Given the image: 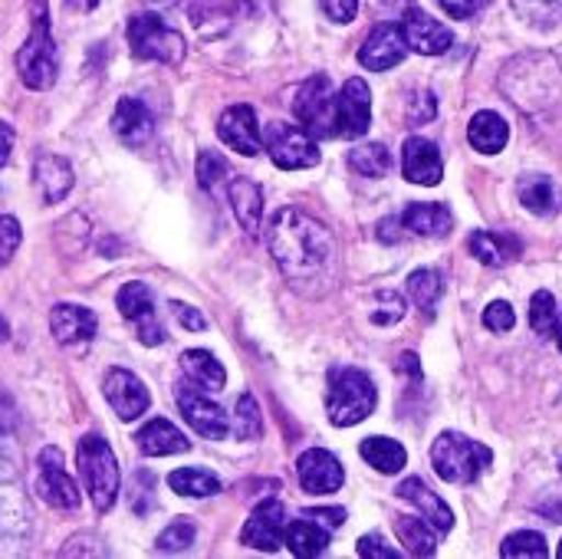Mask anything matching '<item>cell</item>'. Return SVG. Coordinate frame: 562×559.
<instances>
[{
    "mask_svg": "<svg viewBox=\"0 0 562 559\" xmlns=\"http://www.w3.org/2000/svg\"><path fill=\"white\" fill-rule=\"evenodd\" d=\"M484 323H487V329H494V333H510L514 323H517V313H514L510 303L497 300V303H491V306L484 310Z\"/></svg>",
    "mask_w": 562,
    "mask_h": 559,
    "instance_id": "46",
    "label": "cell"
},
{
    "mask_svg": "<svg viewBox=\"0 0 562 559\" xmlns=\"http://www.w3.org/2000/svg\"><path fill=\"white\" fill-rule=\"evenodd\" d=\"M372 125V92L369 82L352 76L336 96V138H362Z\"/></svg>",
    "mask_w": 562,
    "mask_h": 559,
    "instance_id": "13",
    "label": "cell"
},
{
    "mask_svg": "<svg viewBox=\"0 0 562 559\" xmlns=\"http://www.w3.org/2000/svg\"><path fill=\"white\" fill-rule=\"evenodd\" d=\"M398 497L405 501V504H412L435 530H441V534H448L451 527H454V514H451V507L435 494V491H428V484L422 481V478H408V481H402L398 484Z\"/></svg>",
    "mask_w": 562,
    "mask_h": 559,
    "instance_id": "23",
    "label": "cell"
},
{
    "mask_svg": "<svg viewBox=\"0 0 562 559\" xmlns=\"http://www.w3.org/2000/svg\"><path fill=\"white\" fill-rule=\"evenodd\" d=\"M175 399H178V409H181L184 422H188L198 435H204V438H211V441H221V438L231 435V418H227V412H224L217 402H211V395H207L201 385H194L191 379L181 382V385L175 389Z\"/></svg>",
    "mask_w": 562,
    "mask_h": 559,
    "instance_id": "10",
    "label": "cell"
},
{
    "mask_svg": "<svg viewBox=\"0 0 562 559\" xmlns=\"http://www.w3.org/2000/svg\"><path fill=\"white\" fill-rule=\"evenodd\" d=\"M36 491L56 511H79V484L66 474L63 451L46 445L36 458Z\"/></svg>",
    "mask_w": 562,
    "mask_h": 559,
    "instance_id": "12",
    "label": "cell"
},
{
    "mask_svg": "<svg viewBox=\"0 0 562 559\" xmlns=\"http://www.w3.org/2000/svg\"><path fill=\"white\" fill-rule=\"evenodd\" d=\"M72 165L63 158V155H40L36 165H33V185L40 191V198L46 204H56L63 201L69 191H72Z\"/></svg>",
    "mask_w": 562,
    "mask_h": 559,
    "instance_id": "24",
    "label": "cell"
},
{
    "mask_svg": "<svg viewBox=\"0 0 562 559\" xmlns=\"http://www.w3.org/2000/svg\"><path fill=\"white\" fill-rule=\"evenodd\" d=\"M234 428H237V438H244V441L260 438V432H263V418H260V409H257L254 395H240V402H237V415H234Z\"/></svg>",
    "mask_w": 562,
    "mask_h": 559,
    "instance_id": "41",
    "label": "cell"
},
{
    "mask_svg": "<svg viewBox=\"0 0 562 559\" xmlns=\"http://www.w3.org/2000/svg\"><path fill=\"white\" fill-rule=\"evenodd\" d=\"M405 56H408V40H405L402 23H379L359 49V63L375 72L398 66Z\"/></svg>",
    "mask_w": 562,
    "mask_h": 559,
    "instance_id": "16",
    "label": "cell"
},
{
    "mask_svg": "<svg viewBox=\"0 0 562 559\" xmlns=\"http://www.w3.org/2000/svg\"><path fill=\"white\" fill-rule=\"evenodd\" d=\"M438 3L454 20H471V16H477L487 7V0H438Z\"/></svg>",
    "mask_w": 562,
    "mask_h": 559,
    "instance_id": "47",
    "label": "cell"
},
{
    "mask_svg": "<svg viewBox=\"0 0 562 559\" xmlns=\"http://www.w3.org/2000/svg\"><path fill=\"white\" fill-rule=\"evenodd\" d=\"M227 175H231V171H227V165H224V158H221L217 152H207V148H204V152L198 155V185H201L204 191L217 194L221 185L231 181Z\"/></svg>",
    "mask_w": 562,
    "mask_h": 559,
    "instance_id": "40",
    "label": "cell"
},
{
    "mask_svg": "<svg viewBox=\"0 0 562 559\" xmlns=\"http://www.w3.org/2000/svg\"><path fill=\"white\" fill-rule=\"evenodd\" d=\"M10 152H13V128L7 122H0V168L10 161Z\"/></svg>",
    "mask_w": 562,
    "mask_h": 559,
    "instance_id": "53",
    "label": "cell"
},
{
    "mask_svg": "<svg viewBox=\"0 0 562 559\" xmlns=\"http://www.w3.org/2000/svg\"><path fill=\"white\" fill-rule=\"evenodd\" d=\"M402 171L412 185H438L445 178V161H441V152L435 142L428 138H408L405 148H402Z\"/></svg>",
    "mask_w": 562,
    "mask_h": 559,
    "instance_id": "21",
    "label": "cell"
},
{
    "mask_svg": "<svg viewBox=\"0 0 562 559\" xmlns=\"http://www.w3.org/2000/svg\"><path fill=\"white\" fill-rule=\"evenodd\" d=\"M181 369H184V376H188L194 385H201L204 392H221V389L227 385L224 366H221L207 349H188V353L181 356Z\"/></svg>",
    "mask_w": 562,
    "mask_h": 559,
    "instance_id": "32",
    "label": "cell"
},
{
    "mask_svg": "<svg viewBox=\"0 0 562 559\" xmlns=\"http://www.w3.org/2000/svg\"><path fill=\"white\" fill-rule=\"evenodd\" d=\"M102 392H105V402L112 405V412L122 418V422H135L148 412L151 405V395L148 389L142 385L138 376H132L128 369H109L105 372V382H102Z\"/></svg>",
    "mask_w": 562,
    "mask_h": 559,
    "instance_id": "14",
    "label": "cell"
},
{
    "mask_svg": "<svg viewBox=\"0 0 562 559\" xmlns=\"http://www.w3.org/2000/svg\"><path fill=\"white\" fill-rule=\"evenodd\" d=\"M168 488L181 497H211L221 491V481L204 468H181L168 474Z\"/></svg>",
    "mask_w": 562,
    "mask_h": 559,
    "instance_id": "35",
    "label": "cell"
},
{
    "mask_svg": "<svg viewBox=\"0 0 562 559\" xmlns=\"http://www.w3.org/2000/svg\"><path fill=\"white\" fill-rule=\"evenodd\" d=\"M560 468H562V465H560Z\"/></svg>",
    "mask_w": 562,
    "mask_h": 559,
    "instance_id": "59",
    "label": "cell"
},
{
    "mask_svg": "<svg viewBox=\"0 0 562 559\" xmlns=\"http://www.w3.org/2000/svg\"><path fill=\"white\" fill-rule=\"evenodd\" d=\"M507 138H510V125L504 122V115L497 112H477L468 125V142L484 152V155H497L507 148Z\"/></svg>",
    "mask_w": 562,
    "mask_h": 559,
    "instance_id": "31",
    "label": "cell"
},
{
    "mask_svg": "<svg viewBox=\"0 0 562 559\" xmlns=\"http://www.w3.org/2000/svg\"><path fill=\"white\" fill-rule=\"evenodd\" d=\"M359 455L366 458V465H372L382 474H398L408 465V451L395 441V438H366Z\"/></svg>",
    "mask_w": 562,
    "mask_h": 559,
    "instance_id": "33",
    "label": "cell"
},
{
    "mask_svg": "<svg viewBox=\"0 0 562 559\" xmlns=\"http://www.w3.org/2000/svg\"><path fill=\"white\" fill-rule=\"evenodd\" d=\"M557 320H560V310H557V300L553 293L540 290L533 293V303H530V326L540 339H550L557 333Z\"/></svg>",
    "mask_w": 562,
    "mask_h": 559,
    "instance_id": "38",
    "label": "cell"
},
{
    "mask_svg": "<svg viewBox=\"0 0 562 559\" xmlns=\"http://www.w3.org/2000/svg\"><path fill=\"white\" fill-rule=\"evenodd\" d=\"M349 165L366 178H382L392 168V155L382 142H369V145H359L349 152Z\"/></svg>",
    "mask_w": 562,
    "mask_h": 559,
    "instance_id": "37",
    "label": "cell"
},
{
    "mask_svg": "<svg viewBox=\"0 0 562 559\" xmlns=\"http://www.w3.org/2000/svg\"><path fill=\"white\" fill-rule=\"evenodd\" d=\"M501 554H504L507 559L510 557L543 559L547 557V540H543L540 534H533V530H520V534H514V537H507V540H504Z\"/></svg>",
    "mask_w": 562,
    "mask_h": 559,
    "instance_id": "42",
    "label": "cell"
},
{
    "mask_svg": "<svg viewBox=\"0 0 562 559\" xmlns=\"http://www.w3.org/2000/svg\"><path fill=\"white\" fill-rule=\"evenodd\" d=\"M379 306H382V310L372 313V323L389 326V323H398V320L405 316V300H402L395 290H382V293H379Z\"/></svg>",
    "mask_w": 562,
    "mask_h": 559,
    "instance_id": "45",
    "label": "cell"
},
{
    "mask_svg": "<svg viewBox=\"0 0 562 559\" xmlns=\"http://www.w3.org/2000/svg\"><path fill=\"white\" fill-rule=\"evenodd\" d=\"M517 13L537 26H557L562 23V0H510Z\"/></svg>",
    "mask_w": 562,
    "mask_h": 559,
    "instance_id": "39",
    "label": "cell"
},
{
    "mask_svg": "<svg viewBox=\"0 0 562 559\" xmlns=\"http://www.w3.org/2000/svg\"><path fill=\"white\" fill-rule=\"evenodd\" d=\"M283 534H286V511L280 501H263L254 507L250 521L240 530V544L250 550H263V554H277L283 547Z\"/></svg>",
    "mask_w": 562,
    "mask_h": 559,
    "instance_id": "15",
    "label": "cell"
},
{
    "mask_svg": "<svg viewBox=\"0 0 562 559\" xmlns=\"http://www.w3.org/2000/svg\"><path fill=\"white\" fill-rule=\"evenodd\" d=\"M405 231L418 234V237H448L454 227V214L448 204H408V211L402 214Z\"/></svg>",
    "mask_w": 562,
    "mask_h": 559,
    "instance_id": "27",
    "label": "cell"
},
{
    "mask_svg": "<svg viewBox=\"0 0 562 559\" xmlns=\"http://www.w3.org/2000/svg\"><path fill=\"white\" fill-rule=\"evenodd\" d=\"M217 135L227 148H234L237 155L254 158L263 148V128L257 122V112L250 105H231L221 119H217Z\"/></svg>",
    "mask_w": 562,
    "mask_h": 559,
    "instance_id": "17",
    "label": "cell"
},
{
    "mask_svg": "<svg viewBox=\"0 0 562 559\" xmlns=\"http://www.w3.org/2000/svg\"><path fill=\"white\" fill-rule=\"evenodd\" d=\"M560 559H562V544H560Z\"/></svg>",
    "mask_w": 562,
    "mask_h": 559,
    "instance_id": "58",
    "label": "cell"
},
{
    "mask_svg": "<svg viewBox=\"0 0 562 559\" xmlns=\"http://www.w3.org/2000/svg\"><path fill=\"white\" fill-rule=\"evenodd\" d=\"M112 132H115L125 145L138 148V145H145V142L151 138L155 119H151V112H148V105H145L142 99L125 96V99H119V105H115V112H112Z\"/></svg>",
    "mask_w": 562,
    "mask_h": 559,
    "instance_id": "22",
    "label": "cell"
},
{
    "mask_svg": "<svg viewBox=\"0 0 562 559\" xmlns=\"http://www.w3.org/2000/svg\"><path fill=\"white\" fill-rule=\"evenodd\" d=\"M402 30H405L408 49H415L422 56H441L454 46V33L441 20L428 16L425 10H408L402 20Z\"/></svg>",
    "mask_w": 562,
    "mask_h": 559,
    "instance_id": "19",
    "label": "cell"
},
{
    "mask_svg": "<svg viewBox=\"0 0 562 559\" xmlns=\"http://www.w3.org/2000/svg\"><path fill=\"white\" fill-rule=\"evenodd\" d=\"M375 402H379V389L362 369H349V366L333 369L326 412L336 428H352V425L366 422L375 412Z\"/></svg>",
    "mask_w": 562,
    "mask_h": 559,
    "instance_id": "3",
    "label": "cell"
},
{
    "mask_svg": "<svg viewBox=\"0 0 562 559\" xmlns=\"http://www.w3.org/2000/svg\"><path fill=\"white\" fill-rule=\"evenodd\" d=\"M171 313H175V320H178L188 333H204V326H207V320H204L194 306H188V303H171Z\"/></svg>",
    "mask_w": 562,
    "mask_h": 559,
    "instance_id": "49",
    "label": "cell"
},
{
    "mask_svg": "<svg viewBox=\"0 0 562 559\" xmlns=\"http://www.w3.org/2000/svg\"><path fill=\"white\" fill-rule=\"evenodd\" d=\"M553 336H557V343H560V349H562V313H560V320H557V333H553Z\"/></svg>",
    "mask_w": 562,
    "mask_h": 559,
    "instance_id": "56",
    "label": "cell"
},
{
    "mask_svg": "<svg viewBox=\"0 0 562 559\" xmlns=\"http://www.w3.org/2000/svg\"><path fill=\"white\" fill-rule=\"evenodd\" d=\"M135 445L148 458H168V455H181L191 448L184 432H178L168 418H151L148 425H142L135 435Z\"/></svg>",
    "mask_w": 562,
    "mask_h": 559,
    "instance_id": "25",
    "label": "cell"
},
{
    "mask_svg": "<svg viewBox=\"0 0 562 559\" xmlns=\"http://www.w3.org/2000/svg\"><path fill=\"white\" fill-rule=\"evenodd\" d=\"M303 517H310V521L323 524L326 530H336V527H342V524H346V511H342V507H319V511H306Z\"/></svg>",
    "mask_w": 562,
    "mask_h": 559,
    "instance_id": "51",
    "label": "cell"
},
{
    "mask_svg": "<svg viewBox=\"0 0 562 559\" xmlns=\"http://www.w3.org/2000/svg\"><path fill=\"white\" fill-rule=\"evenodd\" d=\"M115 306L135 326V336L142 346H161L165 343V329H161L158 310H155V293L148 283H142V280L125 283L115 297Z\"/></svg>",
    "mask_w": 562,
    "mask_h": 559,
    "instance_id": "11",
    "label": "cell"
},
{
    "mask_svg": "<svg viewBox=\"0 0 562 559\" xmlns=\"http://www.w3.org/2000/svg\"><path fill=\"white\" fill-rule=\"evenodd\" d=\"M128 49L135 59L178 66L188 46H184V36L175 26H168L158 13H138L128 20Z\"/></svg>",
    "mask_w": 562,
    "mask_h": 559,
    "instance_id": "7",
    "label": "cell"
},
{
    "mask_svg": "<svg viewBox=\"0 0 562 559\" xmlns=\"http://www.w3.org/2000/svg\"><path fill=\"white\" fill-rule=\"evenodd\" d=\"M494 461V451L474 438H464V435H454V432H445L435 438V448H431V465L435 471L451 481V484H474Z\"/></svg>",
    "mask_w": 562,
    "mask_h": 559,
    "instance_id": "6",
    "label": "cell"
},
{
    "mask_svg": "<svg viewBox=\"0 0 562 559\" xmlns=\"http://www.w3.org/2000/svg\"><path fill=\"white\" fill-rule=\"evenodd\" d=\"M441 293H445V280H441L438 270L422 267V270H415V273L408 277V297H412V303H415L425 316H435Z\"/></svg>",
    "mask_w": 562,
    "mask_h": 559,
    "instance_id": "34",
    "label": "cell"
},
{
    "mask_svg": "<svg viewBox=\"0 0 562 559\" xmlns=\"http://www.w3.org/2000/svg\"><path fill=\"white\" fill-rule=\"evenodd\" d=\"M359 557H366V559H398L402 554H398V550H392V547H385V540H382L379 534H369V537H362V540H359Z\"/></svg>",
    "mask_w": 562,
    "mask_h": 559,
    "instance_id": "48",
    "label": "cell"
},
{
    "mask_svg": "<svg viewBox=\"0 0 562 559\" xmlns=\"http://www.w3.org/2000/svg\"><path fill=\"white\" fill-rule=\"evenodd\" d=\"M3 339H7V320L0 316V343H3Z\"/></svg>",
    "mask_w": 562,
    "mask_h": 559,
    "instance_id": "57",
    "label": "cell"
},
{
    "mask_svg": "<svg viewBox=\"0 0 562 559\" xmlns=\"http://www.w3.org/2000/svg\"><path fill=\"white\" fill-rule=\"evenodd\" d=\"M263 145H267L273 165L283 168V171H300V168H316L319 165L316 138L303 125L270 122L267 132H263Z\"/></svg>",
    "mask_w": 562,
    "mask_h": 559,
    "instance_id": "9",
    "label": "cell"
},
{
    "mask_svg": "<svg viewBox=\"0 0 562 559\" xmlns=\"http://www.w3.org/2000/svg\"><path fill=\"white\" fill-rule=\"evenodd\" d=\"M270 254L280 273L306 297H323L336 280V241L313 214L280 208L267 227Z\"/></svg>",
    "mask_w": 562,
    "mask_h": 559,
    "instance_id": "1",
    "label": "cell"
},
{
    "mask_svg": "<svg viewBox=\"0 0 562 559\" xmlns=\"http://www.w3.org/2000/svg\"><path fill=\"white\" fill-rule=\"evenodd\" d=\"M227 198L234 208V217L247 234H257L263 224V191L250 178H231L227 181Z\"/></svg>",
    "mask_w": 562,
    "mask_h": 559,
    "instance_id": "26",
    "label": "cell"
},
{
    "mask_svg": "<svg viewBox=\"0 0 562 559\" xmlns=\"http://www.w3.org/2000/svg\"><path fill=\"white\" fill-rule=\"evenodd\" d=\"M468 247L487 267H507L520 257V241H514L510 234H497V231H474Z\"/></svg>",
    "mask_w": 562,
    "mask_h": 559,
    "instance_id": "28",
    "label": "cell"
},
{
    "mask_svg": "<svg viewBox=\"0 0 562 559\" xmlns=\"http://www.w3.org/2000/svg\"><path fill=\"white\" fill-rule=\"evenodd\" d=\"M296 474H300V484L306 494H336L346 481V471L339 465L336 455H329L326 448H310L306 455H300L296 461Z\"/></svg>",
    "mask_w": 562,
    "mask_h": 559,
    "instance_id": "18",
    "label": "cell"
},
{
    "mask_svg": "<svg viewBox=\"0 0 562 559\" xmlns=\"http://www.w3.org/2000/svg\"><path fill=\"white\" fill-rule=\"evenodd\" d=\"M16 72L23 79L26 89H53L56 76H59V63H56V43L49 33V20H46V7L33 3V26L30 36L23 43V49L16 53Z\"/></svg>",
    "mask_w": 562,
    "mask_h": 559,
    "instance_id": "5",
    "label": "cell"
},
{
    "mask_svg": "<svg viewBox=\"0 0 562 559\" xmlns=\"http://www.w3.org/2000/svg\"><path fill=\"white\" fill-rule=\"evenodd\" d=\"M517 198L524 201L527 211H533V214H540V217L557 214L562 208L560 191H557V185H553L550 175H524V178L517 181Z\"/></svg>",
    "mask_w": 562,
    "mask_h": 559,
    "instance_id": "29",
    "label": "cell"
},
{
    "mask_svg": "<svg viewBox=\"0 0 562 559\" xmlns=\"http://www.w3.org/2000/svg\"><path fill=\"white\" fill-rule=\"evenodd\" d=\"M72 3H79V7H82V10H92V7H95V3H99V0H72Z\"/></svg>",
    "mask_w": 562,
    "mask_h": 559,
    "instance_id": "55",
    "label": "cell"
},
{
    "mask_svg": "<svg viewBox=\"0 0 562 559\" xmlns=\"http://www.w3.org/2000/svg\"><path fill=\"white\" fill-rule=\"evenodd\" d=\"M194 544V524H188V521H175L168 530H161L158 534V550L161 554H181V550H188Z\"/></svg>",
    "mask_w": 562,
    "mask_h": 559,
    "instance_id": "43",
    "label": "cell"
},
{
    "mask_svg": "<svg viewBox=\"0 0 562 559\" xmlns=\"http://www.w3.org/2000/svg\"><path fill=\"white\" fill-rule=\"evenodd\" d=\"M95 313L86 306H72V303H59L49 313V329L56 336L59 346L66 349H86L95 336Z\"/></svg>",
    "mask_w": 562,
    "mask_h": 559,
    "instance_id": "20",
    "label": "cell"
},
{
    "mask_svg": "<svg viewBox=\"0 0 562 559\" xmlns=\"http://www.w3.org/2000/svg\"><path fill=\"white\" fill-rule=\"evenodd\" d=\"M283 544L290 547V554L300 559L323 557L329 550V530L310 517L296 521V524H286V534H283Z\"/></svg>",
    "mask_w": 562,
    "mask_h": 559,
    "instance_id": "30",
    "label": "cell"
},
{
    "mask_svg": "<svg viewBox=\"0 0 562 559\" xmlns=\"http://www.w3.org/2000/svg\"><path fill=\"white\" fill-rule=\"evenodd\" d=\"M293 115L313 138H336V96H333L329 76H323V72L310 76L296 89Z\"/></svg>",
    "mask_w": 562,
    "mask_h": 559,
    "instance_id": "8",
    "label": "cell"
},
{
    "mask_svg": "<svg viewBox=\"0 0 562 559\" xmlns=\"http://www.w3.org/2000/svg\"><path fill=\"white\" fill-rule=\"evenodd\" d=\"M323 10L333 23H349L359 13V0H323Z\"/></svg>",
    "mask_w": 562,
    "mask_h": 559,
    "instance_id": "50",
    "label": "cell"
},
{
    "mask_svg": "<svg viewBox=\"0 0 562 559\" xmlns=\"http://www.w3.org/2000/svg\"><path fill=\"white\" fill-rule=\"evenodd\" d=\"M395 534L402 537L405 550L415 557H431L438 550L435 544V527L425 517H398L395 521Z\"/></svg>",
    "mask_w": 562,
    "mask_h": 559,
    "instance_id": "36",
    "label": "cell"
},
{
    "mask_svg": "<svg viewBox=\"0 0 562 559\" xmlns=\"http://www.w3.org/2000/svg\"><path fill=\"white\" fill-rule=\"evenodd\" d=\"M20 241H23V227H20V221H16V217H10V214H0V267H3V264H10V257L16 254Z\"/></svg>",
    "mask_w": 562,
    "mask_h": 559,
    "instance_id": "44",
    "label": "cell"
},
{
    "mask_svg": "<svg viewBox=\"0 0 562 559\" xmlns=\"http://www.w3.org/2000/svg\"><path fill=\"white\" fill-rule=\"evenodd\" d=\"M13 425H16V412H13V405H10L7 399H0V438L10 435Z\"/></svg>",
    "mask_w": 562,
    "mask_h": 559,
    "instance_id": "52",
    "label": "cell"
},
{
    "mask_svg": "<svg viewBox=\"0 0 562 559\" xmlns=\"http://www.w3.org/2000/svg\"><path fill=\"white\" fill-rule=\"evenodd\" d=\"M385 227H395V221H385ZM379 234H385V241H395L398 237L395 231H379Z\"/></svg>",
    "mask_w": 562,
    "mask_h": 559,
    "instance_id": "54",
    "label": "cell"
},
{
    "mask_svg": "<svg viewBox=\"0 0 562 559\" xmlns=\"http://www.w3.org/2000/svg\"><path fill=\"white\" fill-rule=\"evenodd\" d=\"M33 544V507L13 465L0 458V557H20Z\"/></svg>",
    "mask_w": 562,
    "mask_h": 559,
    "instance_id": "2",
    "label": "cell"
},
{
    "mask_svg": "<svg viewBox=\"0 0 562 559\" xmlns=\"http://www.w3.org/2000/svg\"><path fill=\"white\" fill-rule=\"evenodd\" d=\"M76 468H79V481H82L86 494L92 497V507L99 514L112 511L115 497H119V465H115V455L105 445V438H99V435L79 438Z\"/></svg>",
    "mask_w": 562,
    "mask_h": 559,
    "instance_id": "4",
    "label": "cell"
}]
</instances>
